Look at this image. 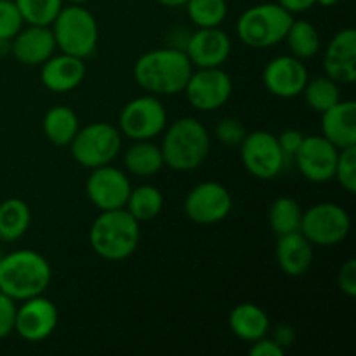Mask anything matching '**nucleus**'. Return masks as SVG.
<instances>
[{"instance_id": "nucleus-23", "label": "nucleus", "mask_w": 356, "mask_h": 356, "mask_svg": "<svg viewBox=\"0 0 356 356\" xmlns=\"http://www.w3.org/2000/svg\"><path fill=\"white\" fill-rule=\"evenodd\" d=\"M228 325L233 336L243 343H254L261 337L268 336L271 322L268 313L254 302H242L229 312Z\"/></svg>"}, {"instance_id": "nucleus-1", "label": "nucleus", "mask_w": 356, "mask_h": 356, "mask_svg": "<svg viewBox=\"0 0 356 356\" xmlns=\"http://www.w3.org/2000/svg\"><path fill=\"white\" fill-rule=\"evenodd\" d=\"M132 72L136 83L145 92L159 97L174 96L184 90L193 65L181 49H153L139 56Z\"/></svg>"}, {"instance_id": "nucleus-39", "label": "nucleus", "mask_w": 356, "mask_h": 356, "mask_svg": "<svg viewBox=\"0 0 356 356\" xmlns=\"http://www.w3.org/2000/svg\"><path fill=\"white\" fill-rule=\"evenodd\" d=\"M250 356H284L285 350L282 346H278L271 337H261V339L250 343L249 348Z\"/></svg>"}, {"instance_id": "nucleus-8", "label": "nucleus", "mask_w": 356, "mask_h": 356, "mask_svg": "<svg viewBox=\"0 0 356 356\" xmlns=\"http://www.w3.org/2000/svg\"><path fill=\"white\" fill-rule=\"evenodd\" d=\"M167 120V110L160 97L146 92L122 108L118 131L131 141H153L165 131Z\"/></svg>"}, {"instance_id": "nucleus-19", "label": "nucleus", "mask_w": 356, "mask_h": 356, "mask_svg": "<svg viewBox=\"0 0 356 356\" xmlns=\"http://www.w3.org/2000/svg\"><path fill=\"white\" fill-rule=\"evenodd\" d=\"M56 51L58 47L51 26L24 24L10 40V54L24 66H40Z\"/></svg>"}, {"instance_id": "nucleus-24", "label": "nucleus", "mask_w": 356, "mask_h": 356, "mask_svg": "<svg viewBox=\"0 0 356 356\" xmlns=\"http://www.w3.org/2000/svg\"><path fill=\"white\" fill-rule=\"evenodd\" d=\"M79 129V115L75 113V110H72L70 106H65V104H56V106L49 108L45 111L44 118H42V131H44V136L47 138L49 143H52L54 146H59V148L70 146V143L73 141Z\"/></svg>"}, {"instance_id": "nucleus-25", "label": "nucleus", "mask_w": 356, "mask_h": 356, "mask_svg": "<svg viewBox=\"0 0 356 356\" xmlns=\"http://www.w3.org/2000/svg\"><path fill=\"white\" fill-rule=\"evenodd\" d=\"M124 165L131 176L153 177L165 167L162 149L152 141H132L124 153Z\"/></svg>"}, {"instance_id": "nucleus-38", "label": "nucleus", "mask_w": 356, "mask_h": 356, "mask_svg": "<svg viewBox=\"0 0 356 356\" xmlns=\"http://www.w3.org/2000/svg\"><path fill=\"white\" fill-rule=\"evenodd\" d=\"M277 139H278V145H280V149H282V153H284L285 160H287V162H291V160H294L296 153H298V149H299V146H301L305 136H302V132L298 131V129H287V131L282 132Z\"/></svg>"}, {"instance_id": "nucleus-26", "label": "nucleus", "mask_w": 356, "mask_h": 356, "mask_svg": "<svg viewBox=\"0 0 356 356\" xmlns=\"http://www.w3.org/2000/svg\"><path fill=\"white\" fill-rule=\"evenodd\" d=\"M31 225V211L21 198L0 202V242H17Z\"/></svg>"}, {"instance_id": "nucleus-46", "label": "nucleus", "mask_w": 356, "mask_h": 356, "mask_svg": "<svg viewBox=\"0 0 356 356\" xmlns=\"http://www.w3.org/2000/svg\"><path fill=\"white\" fill-rule=\"evenodd\" d=\"M0 257H2V254H0Z\"/></svg>"}, {"instance_id": "nucleus-40", "label": "nucleus", "mask_w": 356, "mask_h": 356, "mask_svg": "<svg viewBox=\"0 0 356 356\" xmlns=\"http://www.w3.org/2000/svg\"><path fill=\"white\" fill-rule=\"evenodd\" d=\"M296 337H298V334H296V329L291 323H278L273 329V337H271V339H273L278 346H282L287 351L289 348L294 346Z\"/></svg>"}, {"instance_id": "nucleus-32", "label": "nucleus", "mask_w": 356, "mask_h": 356, "mask_svg": "<svg viewBox=\"0 0 356 356\" xmlns=\"http://www.w3.org/2000/svg\"><path fill=\"white\" fill-rule=\"evenodd\" d=\"M23 16L24 24L51 26L65 6V0H14Z\"/></svg>"}, {"instance_id": "nucleus-36", "label": "nucleus", "mask_w": 356, "mask_h": 356, "mask_svg": "<svg viewBox=\"0 0 356 356\" xmlns=\"http://www.w3.org/2000/svg\"><path fill=\"white\" fill-rule=\"evenodd\" d=\"M17 305L13 298L0 292V339L14 332V322H16Z\"/></svg>"}, {"instance_id": "nucleus-7", "label": "nucleus", "mask_w": 356, "mask_h": 356, "mask_svg": "<svg viewBox=\"0 0 356 356\" xmlns=\"http://www.w3.org/2000/svg\"><path fill=\"white\" fill-rule=\"evenodd\" d=\"M120 131L106 122H94L80 127L73 141L70 143L73 160L89 170L113 163V160L120 155Z\"/></svg>"}, {"instance_id": "nucleus-31", "label": "nucleus", "mask_w": 356, "mask_h": 356, "mask_svg": "<svg viewBox=\"0 0 356 356\" xmlns=\"http://www.w3.org/2000/svg\"><path fill=\"white\" fill-rule=\"evenodd\" d=\"M184 7L197 28H218L228 16L226 0H188Z\"/></svg>"}, {"instance_id": "nucleus-34", "label": "nucleus", "mask_w": 356, "mask_h": 356, "mask_svg": "<svg viewBox=\"0 0 356 356\" xmlns=\"http://www.w3.org/2000/svg\"><path fill=\"white\" fill-rule=\"evenodd\" d=\"M218 141L226 148H238L247 136V129L238 118H222L214 129Z\"/></svg>"}, {"instance_id": "nucleus-35", "label": "nucleus", "mask_w": 356, "mask_h": 356, "mask_svg": "<svg viewBox=\"0 0 356 356\" xmlns=\"http://www.w3.org/2000/svg\"><path fill=\"white\" fill-rule=\"evenodd\" d=\"M24 26L23 16L14 0H0V38L13 40L14 35Z\"/></svg>"}, {"instance_id": "nucleus-37", "label": "nucleus", "mask_w": 356, "mask_h": 356, "mask_svg": "<svg viewBox=\"0 0 356 356\" xmlns=\"http://www.w3.org/2000/svg\"><path fill=\"white\" fill-rule=\"evenodd\" d=\"M337 287L348 298L356 296V261L348 259L341 264L339 273H337Z\"/></svg>"}, {"instance_id": "nucleus-17", "label": "nucleus", "mask_w": 356, "mask_h": 356, "mask_svg": "<svg viewBox=\"0 0 356 356\" xmlns=\"http://www.w3.org/2000/svg\"><path fill=\"white\" fill-rule=\"evenodd\" d=\"M232 38L218 28H198L190 33L184 52L193 68H221L232 56Z\"/></svg>"}, {"instance_id": "nucleus-33", "label": "nucleus", "mask_w": 356, "mask_h": 356, "mask_svg": "<svg viewBox=\"0 0 356 356\" xmlns=\"http://www.w3.org/2000/svg\"><path fill=\"white\" fill-rule=\"evenodd\" d=\"M334 179H336L337 183L343 186V190H346L348 193H355L356 191V146L339 149Z\"/></svg>"}, {"instance_id": "nucleus-18", "label": "nucleus", "mask_w": 356, "mask_h": 356, "mask_svg": "<svg viewBox=\"0 0 356 356\" xmlns=\"http://www.w3.org/2000/svg\"><path fill=\"white\" fill-rule=\"evenodd\" d=\"M323 72L339 86H351L356 80V30L344 28L330 38L323 52Z\"/></svg>"}, {"instance_id": "nucleus-14", "label": "nucleus", "mask_w": 356, "mask_h": 356, "mask_svg": "<svg viewBox=\"0 0 356 356\" xmlns=\"http://www.w3.org/2000/svg\"><path fill=\"white\" fill-rule=\"evenodd\" d=\"M59 313L51 299L42 296L21 301L16 309L14 332L28 343H42L54 334Z\"/></svg>"}, {"instance_id": "nucleus-29", "label": "nucleus", "mask_w": 356, "mask_h": 356, "mask_svg": "<svg viewBox=\"0 0 356 356\" xmlns=\"http://www.w3.org/2000/svg\"><path fill=\"white\" fill-rule=\"evenodd\" d=\"M302 219V209L296 198L278 197L268 211V222L277 236L299 232Z\"/></svg>"}, {"instance_id": "nucleus-11", "label": "nucleus", "mask_w": 356, "mask_h": 356, "mask_svg": "<svg viewBox=\"0 0 356 356\" xmlns=\"http://www.w3.org/2000/svg\"><path fill=\"white\" fill-rule=\"evenodd\" d=\"M183 92L186 94L188 103L195 110L211 113L225 106L232 97V76L222 70V66L221 68H193Z\"/></svg>"}, {"instance_id": "nucleus-20", "label": "nucleus", "mask_w": 356, "mask_h": 356, "mask_svg": "<svg viewBox=\"0 0 356 356\" xmlns=\"http://www.w3.org/2000/svg\"><path fill=\"white\" fill-rule=\"evenodd\" d=\"M86 59L72 54H52L40 65V82L47 90L66 94L75 90L86 79Z\"/></svg>"}, {"instance_id": "nucleus-22", "label": "nucleus", "mask_w": 356, "mask_h": 356, "mask_svg": "<svg viewBox=\"0 0 356 356\" xmlns=\"http://www.w3.org/2000/svg\"><path fill=\"white\" fill-rule=\"evenodd\" d=\"M275 252H277V263L280 270L292 278L305 277L315 259V247L301 232L278 236Z\"/></svg>"}, {"instance_id": "nucleus-12", "label": "nucleus", "mask_w": 356, "mask_h": 356, "mask_svg": "<svg viewBox=\"0 0 356 356\" xmlns=\"http://www.w3.org/2000/svg\"><path fill=\"white\" fill-rule=\"evenodd\" d=\"M184 214L195 225H218L233 209L232 193L216 181H204L190 190L184 198Z\"/></svg>"}, {"instance_id": "nucleus-9", "label": "nucleus", "mask_w": 356, "mask_h": 356, "mask_svg": "<svg viewBox=\"0 0 356 356\" xmlns=\"http://www.w3.org/2000/svg\"><path fill=\"white\" fill-rule=\"evenodd\" d=\"M299 232L313 247H334L343 243L351 232V218L344 207L334 202H320L302 211Z\"/></svg>"}, {"instance_id": "nucleus-6", "label": "nucleus", "mask_w": 356, "mask_h": 356, "mask_svg": "<svg viewBox=\"0 0 356 356\" xmlns=\"http://www.w3.org/2000/svg\"><path fill=\"white\" fill-rule=\"evenodd\" d=\"M294 16L278 2L249 7L236 21V37L252 49H268L284 42Z\"/></svg>"}, {"instance_id": "nucleus-28", "label": "nucleus", "mask_w": 356, "mask_h": 356, "mask_svg": "<svg viewBox=\"0 0 356 356\" xmlns=\"http://www.w3.org/2000/svg\"><path fill=\"white\" fill-rule=\"evenodd\" d=\"M292 56L305 61L315 58L322 49V38L318 30L306 19H294L284 38Z\"/></svg>"}, {"instance_id": "nucleus-41", "label": "nucleus", "mask_w": 356, "mask_h": 356, "mask_svg": "<svg viewBox=\"0 0 356 356\" xmlns=\"http://www.w3.org/2000/svg\"><path fill=\"white\" fill-rule=\"evenodd\" d=\"M278 3L294 16V14H301L313 9L316 6V0H278Z\"/></svg>"}, {"instance_id": "nucleus-44", "label": "nucleus", "mask_w": 356, "mask_h": 356, "mask_svg": "<svg viewBox=\"0 0 356 356\" xmlns=\"http://www.w3.org/2000/svg\"><path fill=\"white\" fill-rule=\"evenodd\" d=\"M339 0H316V6H322V7H334L337 6Z\"/></svg>"}, {"instance_id": "nucleus-27", "label": "nucleus", "mask_w": 356, "mask_h": 356, "mask_svg": "<svg viewBox=\"0 0 356 356\" xmlns=\"http://www.w3.org/2000/svg\"><path fill=\"white\" fill-rule=\"evenodd\" d=\"M125 211L141 225V222L153 221L159 218L163 209V195L153 184H141L138 188H132L129 193Z\"/></svg>"}, {"instance_id": "nucleus-42", "label": "nucleus", "mask_w": 356, "mask_h": 356, "mask_svg": "<svg viewBox=\"0 0 356 356\" xmlns=\"http://www.w3.org/2000/svg\"><path fill=\"white\" fill-rule=\"evenodd\" d=\"M156 2H159L160 6H163V7H170V9H176V7H184V3H186L188 0H156Z\"/></svg>"}, {"instance_id": "nucleus-10", "label": "nucleus", "mask_w": 356, "mask_h": 356, "mask_svg": "<svg viewBox=\"0 0 356 356\" xmlns=\"http://www.w3.org/2000/svg\"><path fill=\"white\" fill-rule=\"evenodd\" d=\"M238 149L243 167L256 179H275L277 176H280L287 163L280 145H278L277 136L268 131L247 132Z\"/></svg>"}, {"instance_id": "nucleus-5", "label": "nucleus", "mask_w": 356, "mask_h": 356, "mask_svg": "<svg viewBox=\"0 0 356 356\" xmlns=\"http://www.w3.org/2000/svg\"><path fill=\"white\" fill-rule=\"evenodd\" d=\"M56 47L65 54L87 59L96 52L99 42V26L94 14L82 3L63 6L51 24Z\"/></svg>"}, {"instance_id": "nucleus-4", "label": "nucleus", "mask_w": 356, "mask_h": 356, "mask_svg": "<svg viewBox=\"0 0 356 356\" xmlns=\"http://www.w3.org/2000/svg\"><path fill=\"white\" fill-rule=\"evenodd\" d=\"M141 238L139 222L125 209L99 212L89 229L94 252L110 263L125 261L136 252Z\"/></svg>"}, {"instance_id": "nucleus-16", "label": "nucleus", "mask_w": 356, "mask_h": 356, "mask_svg": "<svg viewBox=\"0 0 356 356\" xmlns=\"http://www.w3.org/2000/svg\"><path fill=\"white\" fill-rule=\"evenodd\" d=\"M309 79L308 68L292 54L270 59L263 70V83L270 94L280 99H292L302 94Z\"/></svg>"}, {"instance_id": "nucleus-21", "label": "nucleus", "mask_w": 356, "mask_h": 356, "mask_svg": "<svg viewBox=\"0 0 356 356\" xmlns=\"http://www.w3.org/2000/svg\"><path fill=\"white\" fill-rule=\"evenodd\" d=\"M323 138L337 149L356 146V103L353 99H341L330 110L323 111L320 122Z\"/></svg>"}, {"instance_id": "nucleus-45", "label": "nucleus", "mask_w": 356, "mask_h": 356, "mask_svg": "<svg viewBox=\"0 0 356 356\" xmlns=\"http://www.w3.org/2000/svg\"><path fill=\"white\" fill-rule=\"evenodd\" d=\"M66 2H70V3H86V2H89V0H66Z\"/></svg>"}, {"instance_id": "nucleus-43", "label": "nucleus", "mask_w": 356, "mask_h": 356, "mask_svg": "<svg viewBox=\"0 0 356 356\" xmlns=\"http://www.w3.org/2000/svg\"><path fill=\"white\" fill-rule=\"evenodd\" d=\"M10 52V40H6V38H0V58L7 56Z\"/></svg>"}, {"instance_id": "nucleus-3", "label": "nucleus", "mask_w": 356, "mask_h": 356, "mask_svg": "<svg viewBox=\"0 0 356 356\" xmlns=\"http://www.w3.org/2000/svg\"><path fill=\"white\" fill-rule=\"evenodd\" d=\"M163 163L177 172H190L204 165L211 153V134L200 120L181 117L162 132Z\"/></svg>"}, {"instance_id": "nucleus-13", "label": "nucleus", "mask_w": 356, "mask_h": 356, "mask_svg": "<svg viewBox=\"0 0 356 356\" xmlns=\"http://www.w3.org/2000/svg\"><path fill=\"white\" fill-rule=\"evenodd\" d=\"M131 190L132 184L127 174L111 163L90 170L86 181L87 198L99 212L124 209Z\"/></svg>"}, {"instance_id": "nucleus-2", "label": "nucleus", "mask_w": 356, "mask_h": 356, "mask_svg": "<svg viewBox=\"0 0 356 356\" xmlns=\"http://www.w3.org/2000/svg\"><path fill=\"white\" fill-rule=\"evenodd\" d=\"M51 280V264L37 250L19 249L0 257V292L16 302L42 296Z\"/></svg>"}, {"instance_id": "nucleus-30", "label": "nucleus", "mask_w": 356, "mask_h": 356, "mask_svg": "<svg viewBox=\"0 0 356 356\" xmlns=\"http://www.w3.org/2000/svg\"><path fill=\"white\" fill-rule=\"evenodd\" d=\"M302 96H305V101L309 110L322 115L323 111L330 110L334 104L341 101L339 83L334 82L327 75L308 79L305 89H302Z\"/></svg>"}, {"instance_id": "nucleus-15", "label": "nucleus", "mask_w": 356, "mask_h": 356, "mask_svg": "<svg viewBox=\"0 0 356 356\" xmlns=\"http://www.w3.org/2000/svg\"><path fill=\"white\" fill-rule=\"evenodd\" d=\"M339 149L323 136H308L302 139L294 162L299 172L309 183L323 184L334 179Z\"/></svg>"}]
</instances>
